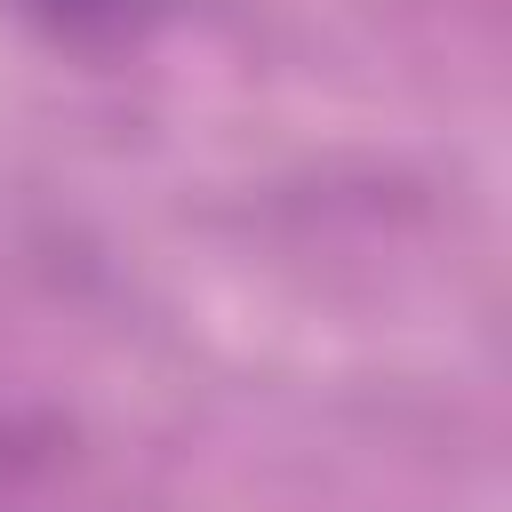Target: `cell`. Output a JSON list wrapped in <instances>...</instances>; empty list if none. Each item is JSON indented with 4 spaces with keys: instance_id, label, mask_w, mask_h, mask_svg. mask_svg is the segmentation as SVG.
I'll list each match as a JSON object with an SVG mask.
<instances>
[{
    "instance_id": "cell-1",
    "label": "cell",
    "mask_w": 512,
    "mask_h": 512,
    "mask_svg": "<svg viewBox=\"0 0 512 512\" xmlns=\"http://www.w3.org/2000/svg\"><path fill=\"white\" fill-rule=\"evenodd\" d=\"M40 32L56 40H80V48H104V40H136L168 0H16Z\"/></svg>"
}]
</instances>
